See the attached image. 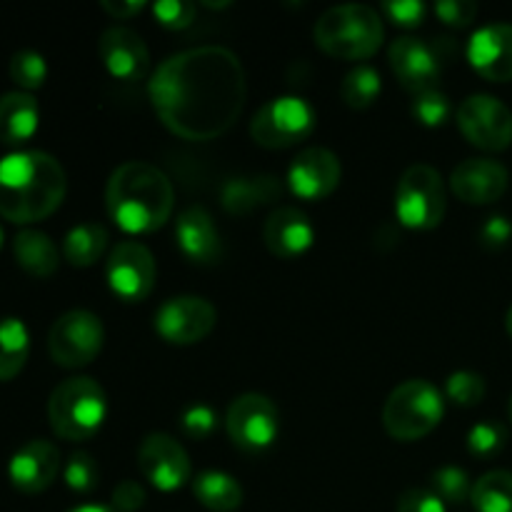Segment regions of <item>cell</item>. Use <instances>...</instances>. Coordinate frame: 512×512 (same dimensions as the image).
<instances>
[{
    "instance_id": "26",
    "label": "cell",
    "mask_w": 512,
    "mask_h": 512,
    "mask_svg": "<svg viewBox=\"0 0 512 512\" xmlns=\"http://www.w3.org/2000/svg\"><path fill=\"white\" fill-rule=\"evenodd\" d=\"M193 495L203 508L213 512H235L243 505V488L223 470H203L195 475Z\"/></svg>"
},
{
    "instance_id": "22",
    "label": "cell",
    "mask_w": 512,
    "mask_h": 512,
    "mask_svg": "<svg viewBox=\"0 0 512 512\" xmlns=\"http://www.w3.org/2000/svg\"><path fill=\"white\" fill-rule=\"evenodd\" d=\"M263 240L275 258L293 260L308 253L315 243V228L308 215L295 205H280L263 225Z\"/></svg>"
},
{
    "instance_id": "2",
    "label": "cell",
    "mask_w": 512,
    "mask_h": 512,
    "mask_svg": "<svg viewBox=\"0 0 512 512\" xmlns=\"http://www.w3.org/2000/svg\"><path fill=\"white\" fill-rule=\"evenodd\" d=\"M68 190L63 165L43 150H15L0 158V215L28 225L60 208Z\"/></svg>"
},
{
    "instance_id": "4",
    "label": "cell",
    "mask_w": 512,
    "mask_h": 512,
    "mask_svg": "<svg viewBox=\"0 0 512 512\" xmlns=\"http://www.w3.org/2000/svg\"><path fill=\"white\" fill-rule=\"evenodd\" d=\"M315 45L330 58L368 60L385 40L383 18L363 3L333 5L318 18L313 28Z\"/></svg>"
},
{
    "instance_id": "8",
    "label": "cell",
    "mask_w": 512,
    "mask_h": 512,
    "mask_svg": "<svg viewBox=\"0 0 512 512\" xmlns=\"http://www.w3.org/2000/svg\"><path fill=\"white\" fill-rule=\"evenodd\" d=\"M315 130V108L300 95L268 100L250 120V135L260 148H293Z\"/></svg>"
},
{
    "instance_id": "24",
    "label": "cell",
    "mask_w": 512,
    "mask_h": 512,
    "mask_svg": "<svg viewBox=\"0 0 512 512\" xmlns=\"http://www.w3.org/2000/svg\"><path fill=\"white\" fill-rule=\"evenodd\" d=\"M38 100L25 90H13L0 98V143L23 145L38 130Z\"/></svg>"
},
{
    "instance_id": "6",
    "label": "cell",
    "mask_w": 512,
    "mask_h": 512,
    "mask_svg": "<svg viewBox=\"0 0 512 512\" xmlns=\"http://www.w3.org/2000/svg\"><path fill=\"white\" fill-rule=\"evenodd\" d=\"M445 415L443 393L430 380L413 378L400 383L383 405V425L390 438L413 443L440 425Z\"/></svg>"
},
{
    "instance_id": "40",
    "label": "cell",
    "mask_w": 512,
    "mask_h": 512,
    "mask_svg": "<svg viewBox=\"0 0 512 512\" xmlns=\"http://www.w3.org/2000/svg\"><path fill=\"white\" fill-rule=\"evenodd\" d=\"M433 10L445 25L465 28V25L473 23L475 15H478V3H473V0H440V3H435Z\"/></svg>"
},
{
    "instance_id": "29",
    "label": "cell",
    "mask_w": 512,
    "mask_h": 512,
    "mask_svg": "<svg viewBox=\"0 0 512 512\" xmlns=\"http://www.w3.org/2000/svg\"><path fill=\"white\" fill-rule=\"evenodd\" d=\"M470 503L478 512H512V473L490 470L473 483Z\"/></svg>"
},
{
    "instance_id": "32",
    "label": "cell",
    "mask_w": 512,
    "mask_h": 512,
    "mask_svg": "<svg viewBox=\"0 0 512 512\" xmlns=\"http://www.w3.org/2000/svg\"><path fill=\"white\" fill-rule=\"evenodd\" d=\"M8 70L13 83L18 88H23L25 93L28 90H38L45 83V78H48V63H45V58L38 50H18L10 58Z\"/></svg>"
},
{
    "instance_id": "28",
    "label": "cell",
    "mask_w": 512,
    "mask_h": 512,
    "mask_svg": "<svg viewBox=\"0 0 512 512\" xmlns=\"http://www.w3.org/2000/svg\"><path fill=\"white\" fill-rule=\"evenodd\" d=\"M30 355V333L20 318L0 320V383L13 380Z\"/></svg>"
},
{
    "instance_id": "13",
    "label": "cell",
    "mask_w": 512,
    "mask_h": 512,
    "mask_svg": "<svg viewBox=\"0 0 512 512\" xmlns=\"http://www.w3.org/2000/svg\"><path fill=\"white\" fill-rule=\"evenodd\" d=\"M155 258L138 240H123L110 250L105 260V278L110 290L125 303H140L155 285Z\"/></svg>"
},
{
    "instance_id": "41",
    "label": "cell",
    "mask_w": 512,
    "mask_h": 512,
    "mask_svg": "<svg viewBox=\"0 0 512 512\" xmlns=\"http://www.w3.org/2000/svg\"><path fill=\"white\" fill-rule=\"evenodd\" d=\"M398 512H448V505L430 488H408L398 498Z\"/></svg>"
},
{
    "instance_id": "46",
    "label": "cell",
    "mask_w": 512,
    "mask_h": 512,
    "mask_svg": "<svg viewBox=\"0 0 512 512\" xmlns=\"http://www.w3.org/2000/svg\"><path fill=\"white\" fill-rule=\"evenodd\" d=\"M505 328H508V335L512 338V305H510L508 315H505Z\"/></svg>"
},
{
    "instance_id": "25",
    "label": "cell",
    "mask_w": 512,
    "mask_h": 512,
    "mask_svg": "<svg viewBox=\"0 0 512 512\" xmlns=\"http://www.w3.org/2000/svg\"><path fill=\"white\" fill-rule=\"evenodd\" d=\"M13 255L20 268L35 278H50L60 265L58 245L43 230H20L13 238Z\"/></svg>"
},
{
    "instance_id": "15",
    "label": "cell",
    "mask_w": 512,
    "mask_h": 512,
    "mask_svg": "<svg viewBox=\"0 0 512 512\" xmlns=\"http://www.w3.org/2000/svg\"><path fill=\"white\" fill-rule=\"evenodd\" d=\"M343 178V165L340 158L328 148H313L300 150L288 165V190L300 200H323L333 193Z\"/></svg>"
},
{
    "instance_id": "1",
    "label": "cell",
    "mask_w": 512,
    "mask_h": 512,
    "mask_svg": "<svg viewBox=\"0 0 512 512\" xmlns=\"http://www.w3.org/2000/svg\"><path fill=\"white\" fill-rule=\"evenodd\" d=\"M160 123L185 140H213L228 133L248 98L245 68L233 50L200 45L170 55L148 83Z\"/></svg>"
},
{
    "instance_id": "7",
    "label": "cell",
    "mask_w": 512,
    "mask_h": 512,
    "mask_svg": "<svg viewBox=\"0 0 512 512\" xmlns=\"http://www.w3.org/2000/svg\"><path fill=\"white\" fill-rule=\"evenodd\" d=\"M448 210V190L440 170L415 163L400 175L395 188V215L410 230H433Z\"/></svg>"
},
{
    "instance_id": "12",
    "label": "cell",
    "mask_w": 512,
    "mask_h": 512,
    "mask_svg": "<svg viewBox=\"0 0 512 512\" xmlns=\"http://www.w3.org/2000/svg\"><path fill=\"white\" fill-rule=\"evenodd\" d=\"M218 323V310L200 295H175L155 310V333L170 345H195Z\"/></svg>"
},
{
    "instance_id": "45",
    "label": "cell",
    "mask_w": 512,
    "mask_h": 512,
    "mask_svg": "<svg viewBox=\"0 0 512 512\" xmlns=\"http://www.w3.org/2000/svg\"><path fill=\"white\" fill-rule=\"evenodd\" d=\"M70 512H115L113 505H80V508H73Z\"/></svg>"
},
{
    "instance_id": "31",
    "label": "cell",
    "mask_w": 512,
    "mask_h": 512,
    "mask_svg": "<svg viewBox=\"0 0 512 512\" xmlns=\"http://www.w3.org/2000/svg\"><path fill=\"white\" fill-rule=\"evenodd\" d=\"M430 490L445 505H460L465 500H470L473 483H470V475L463 468H458V465H443V468H438L430 475Z\"/></svg>"
},
{
    "instance_id": "14",
    "label": "cell",
    "mask_w": 512,
    "mask_h": 512,
    "mask_svg": "<svg viewBox=\"0 0 512 512\" xmlns=\"http://www.w3.org/2000/svg\"><path fill=\"white\" fill-rule=\"evenodd\" d=\"M138 468L143 478L160 493L180 490L193 478L190 455L168 433H150L138 448Z\"/></svg>"
},
{
    "instance_id": "37",
    "label": "cell",
    "mask_w": 512,
    "mask_h": 512,
    "mask_svg": "<svg viewBox=\"0 0 512 512\" xmlns=\"http://www.w3.org/2000/svg\"><path fill=\"white\" fill-rule=\"evenodd\" d=\"M218 428V415L210 405L193 403L180 413V430L193 440H205Z\"/></svg>"
},
{
    "instance_id": "35",
    "label": "cell",
    "mask_w": 512,
    "mask_h": 512,
    "mask_svg": "<svg viewBox=\"0 0 512 512\" xmlns=\"http://www.w3.org/2000/svg\"><path fill=\"white\" fill-rule=\"evenodd\" d=\"M485 393H488V385H485L483 375L473 373V370H458L445 380V395L460 408H473V405L483 403Z\"/></svg>"
},
{
    "instance_id": "9",
    "label": "cell",
    "mask_w": 512,
    "mask_h": 512,
    "mask_svg": "<svg viewBox=\"0 0 512 512\" xmlns=\"http://www.w3.org/2000/svg\"><path fill=\"white\" fill-rule=\"evenodd\" d=\"M225 430L238 450L260 455L270 450L280 433V410L268 395L243 393L230 403Z\"/></svg>"
},
{
    "instance_id": "19",
    "label": "cell",
    "mask_w": 512,
    "mask_h": 512,
    "mask_svg": "<svg viewBox=\"0 0 512 512\" xmlns=\"http://www.w3.org/2000/svg\"><path fill=\"white\" fill-rule=\"evenodd\" d=\"M468 63L490 83L512 80V23H490L468 40Z\"/></svg>"
},
{
    "instance_id": "20",
    "label": "cell",
    "mask_w": 512,
    "mask_h": 512,
    "mask_svg": "<svg viewBox=\"0 0 512 512\" xmlns=\"http://www.w3.org/2000/svg\"><path fill=\"white\" fill-rule=\"evenodd\" d=\"M60 468H63L60 450L55 448L50 440L38 438L25 443L23 448L10 458L8 478L20 493L38 495L55 483Z\"/></svg>"
},
{
    "instance_id": "16",
    "label": "cell",
    "mask_w": 512,
    "mask_h": 512,
    "mask_svg": "<svg viewBox=\"0 0 512 512\" xmlns=\"http://www.w3.org/2000/svg\"><path fill=\"white\" fill-rule=\"evenodd\" d=\"M388 60L400 85L413 95L438 88L443 63L433 45L415 35H400L390 43Z\"/></svg>"
},
{
    "instance_id": "11",
    "label": "cell",
    "mask_w": 512,
    "mask_h": 512,
    "mask_svg": "<svg viewBox=\"0 0 512 512\" xmlns=\"http://www.w3.org/2000/svg\"><path fill=\"white\" fill-rule=\"evenodd\" d=\"M455 120L465 140L485 153H500L512 145V110L495 95H468L458 105Z\"/></svg>"
},
{
    "instance_id": "39",
    "label": "cell",
    "mask_w": 512,
    "mask_h": 512,
    "mask_svg": "<svg viewBox=\"0 0 512 512\" xmlns=\"http://www.w3.org/2000/svg\"><path fill=\"white\" fill-rule=\"evenodd\" d=\"M380 13L400 28H418L428 15V5L423 0H385L380 3Z\"/></svg>"
},
{
    "instance_id": "5",
    "label": "cell",
    "mask_w": 512,
    "mask_h": 512,
    "mask_svg": "<svg viewBox=\"0 0 512 512\" xmlns=\"http://www.w3.org/2000/svg\"><path fill=\"white\" fill-rule=\"evenodd\" d=\"M108 418V395L103 385L93 378H68L50 393L48 400V420L50 428L58 438L90 440L98 435Z\"/></svg>"
},
{
    "instance_id": "3",
    "label": "cell",
    "mask_w": 512,
    "mask_h": 512,
    "mask_svg": "<svg viewBox=\"0 0 512 512\" xmlns=\"http://www.w3.org/2000/svg\"><path fill=\"white\" fill-rule=\"evenodd\" d=\"M105 208L110 220L125 233H155L173 215V183L158 165L128 160L110 173L105 185Z\"/></svg>"
},
{
    "instance_id": "10",
    "label": "cell",
    "mask_w": 512,
    "mask_h": 512,
    "mask_svg": "<svg viewBox=\"0 0 512 512\" xmlns=\"http://www.w3.org/2000/svg\"><path fill=\"white\" fill-rule=\"evenodd\" d=\"M105 343V328L90 310H68L53 323L48 335L50 358L60 368H85L100 355Z\"/></svg>"
},
{
    "instance_id": "38",
    "label": "cell",
    "mask_w": 512,
    "mask_h": 512,
    "mask_svg": "<svg viewBox=\"0 0 512 512\" xmlns=\"http://www.w3.org/2000/svg\"><path fill=\"white\" fill-rule=\"evenodd\" d=\"M155 20L170 30H185L195 23V13L198 5L188 3V0H158L150 5Z\"/></svg>"
},
{
    "instance_id": "42",
    "label": "cell",
    "mask_w": 512,
    "mask_h": 512,
    "mask_svg": "<svg viewBox=\"0 0 512 512\" xmlns=\"http://www.w3.org/2000/svg\"><path fill=\"white\" fill-rule=\"evenodd\" d=\"M512 238V223L505 215H490L483 225H480V243L488 250H500L510 243Z\"/></svg>"
},
{
    "instance_id": "43",
    "label": "cell",
    "mask_w": 512,
    "mask_h": 512,
    "mask_svg": "<svg viewBox=\"0 0 512 512\" xmlns=\"http://www.w3.org/2000/svg\"><path fill=\"white\" fill-rule=\"evenodd\" d=\"M148 500L143 485L138 480H123V483L115 485L113 490V510L115 512H135L140 510Z\"/></svg>"
},
{
    "instance_id": "27",
    "label": "cell",
    "mask_w": 512,
    "mask_h": 512,
    "mask_svg": "<svg viewBox=\"0 0 512 512\" xmlns=\"http://www.w3.org/2000/svg\"><path fill=\"white\" fill-rule=\"evenodd\" d=\"M108 230L100 223H80L70 228L63 238V258L73 268H90L103 258L108 248Z\"/></svg>"
},
{
    "instance_id": "33",
    "label": "cell",
    "mask_w": 512,
    "mask_h": 512,
    "mask_svg": "<svg viewBox=\"0 0 512 512\" xmlns=\"http://www.w3.org/2000/svg\"><path fill=\"white\" fill-rule=\"evenodd\" d=\"M410 113L425 128H440L450 120L453 115V103H450L448 95L443 90H425V93H418L410 103Z\"/></svg>"
},
{
    "instance_id": "17",
    "label": "cell",
    "mask_w": 512,
    "mask_h": 512,
    "mask_svg": "<svg viewBox=\"0 0 512 512\" xmlns=\"http://www.w3.org/2000/svg\"><path fill=\"white\" fill-rule=\"evenodd\" d=\"M510 173L500 160L468 158L450 173V190L468 205H490L505 195Z\"/></svg>"
},
{
    "instance_id": "47",
    "label": "cell",
    "mask_w": 512,
    "mask_h": 512,
    "mask_svg": "<svg viewBox=\"0 0 512 512\" xmlns=\"http://www.w3.org/2000/svg\"><path fill=\"white\" fill-rule=\"evenodd\" d=\"M203 5H208V8H228L230 3H203Z\"/></svg>"
},
{
    "instance_id": "49",
    "label": "cell",
    "mask_w": 512,
    "mask_h": 512,
    "mask_svg": "<svg viewBox=\"0 0 512 512\" xmlns=\"http://www.w3.org/2000/svg\"><path fill=\"white\" fill-rule=\"evenodd\" d=\"M508 413H510V420H512V398H510V405H508Z\"/></svg>"
},
{
    "instance_id": "48",
    "label": "cell",
    "mask_w": 512,
    "mask_h": 512,
    "mask_svg": "<svg viewBox=\"0 0 512 512\" xmlns=\"http://www.w3.org/2000/svg\"><path fill=\"white\" fill-rule=\"evenodd\" d=\"M0 248H3V228H0Z\"/></svg>"
},
{
    "instance_id": "36",
    "label": "cell",
    "mask_w": 512,
    "mask_h": 512,
    "mask_svg": "<svg viewBox=\"0 0 512 512\" xmlns=\"http://www.w3.org/2000/svg\"><path fill=\"white\" fill-rule=\"evenodd\" d=\"M63 478H65V485H68L73 493L88 495L98 488L100 468L98 463H95L93 455L85 453V450H78V453L70 455L68 463H65Z\"/></svg>"
},
{
    "instance_id": "21",
    "label": "cell",
    "mask_w": 512,
    "mask_h": 512,
    "mask_svg": "<svg viewBox=\"0 0 512 512\" xmlns=\"http://www.w3.org/2000/svg\"><path fill=\"white\" fill-rule=\"evenodd\" d=\"M175 243L185 260L195 265H215L223 258V240H220L215 220L203 205H188L175 223Z\"/></svg>"
},
{
    "instance_id": "30",
    "label": "cell",
    "mask_w": 512,
    "mask_h": 512,
    "mask_svg": "<svg viewBox=\"0 0 512 512\" xmlns=\"http://www.w3.org/2000/svg\"><path fill=\"white\" fill-rule=\"evenodd\" d=\"M380 90H383V78L373 65H355L340 83V95H343L345 105L355 110L370 108L378 100Z\"/></svg>"
},
{
    "instance_id": "18",
    "label": "cell",
    "mask_w": 512,
    "mask_h": 512,
    "mask_svg": "<svg viewBox=\"0 0 512 512\" xmlns=\"http://www.w3.org/2000/svg\"><path fill=\"white\" fill-rule=\"evenodd\" d=\"M98 53L105 70L123 83H138L150 70L148 45L135 30L125 28V25H113V28L103 30L98 40Z\"/></svg>"
},
{
    "instance_id": "44",
    "label": "cell",
    "mask_w": 512,
    "mask_h": 512,
    "mask_svg": "<svg viewBox=\"0 0 512 512\" xmlns=\"http://www.w3.org/2000/svg\"><path fill=\"white\" fill-rule=\"evenodd\" d=\"M103 10L110 15V18L118 20H128L133 15H138L140 10L145 8L143 0H103Z\"/></svg>"
},
{
    "instance_id": "34",
    "label": "cell",
    "mask_w": 512,
    "mask_h": 512,
    "mask_svg": "<svg viewBox=\"0 0 512 512\" xmlns=\"http://www.w3.org/2000/svg\"><path fill=\"white\" fill-rule=\"evenodd\" d=\"M508 445V430L500 423L485 420L470 428L468 433V453L478 460H490L500 455Z\"/></svg>"
},
{
    "instance_id": "23",
    "label": "cell",
    "mask_w": 512,
    "mask_h": 512,
    "mask_svg": "<svg viewBox=\"0 0 512 512\" xmlns=\"http://www.w3.org/2000/svg\"><path fill=\"white\" fill-rule=\"evenodd\" d=\"M283 193V180L275 175H240V178L225 180L220 188V203L230 215H250L263 205L275 203Z\"/></svg>"
}]
</instances>
